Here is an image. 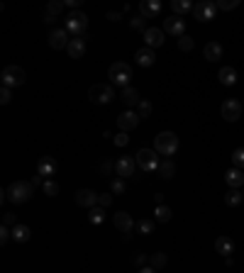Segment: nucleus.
Instances as JSON below:
<instances>
[{
    "label": "nucleus",
    "instance_id": "a19ab883",
    "mask_svg": "<svg viewBox=\"0 0 244 273\" xmlns=\"http://www.w3.org/2000/svg\"><path fill=\"white\" fill-rule=\"evenodd\" d=\"M137 115H139V117H147V115H152V103H149V100H142V103L137 105Z\"/></svg>",
    "mask_w": 244,
    "mask_h": 273
},
{
    "label": "nucleus",
    "instance_id": "c9c22d12",
    "mask_svg": "<svg viewBox=\"0 0 244 273\" xmlns=\"http://www.w3.org/2000/svg\"><path fill=\"white\" fill-rule=\"evenodd\" d=\"M154 225H156V220L144 217V220L137 222V232H139V234H152V232H154Z\"/></svg>",
    "mask_w": 244,
    "mask_h": 273
},
{
    "label": "nucleus",
    "instance_id": "09e8293b",
    "mask_svg": "<svg viewBox=\"0 0 244 273\" xmlns=\"http://www.w3.org/2000/svg\"><path fill=\"white\" fill-rule=\"evenodd\" d=\"M105 17H108V20H110V22H117V20H120V17H122V12H112V10H110V12H108V15H105Z\"/></svg>",
    "mask_w": 244,
    "mask_h": 273
},
{
    "label": "nucleus",
    "instance_id": "6ab92c4d",
    "mask_svg": "<svg viewBox=\"0 0 244 273\" xmlns=\"http://www.w3.org/2000/svg\"><path fill=\"white\" fill-rule=\"evenodd\" d=\"M161 12V2L159 0H142L139 2V15L144 17V20H152V17H156Z\"/></svg>",
    "mask_w": 244,
    "mask_h": 273
},
{
    "label": "nucleus",
    "instance_id": "de8ad7c7",
    "mask_svg": "<svg viewBox=\"0 0 244 273\" xmlns=\"http://www.w3.org/2000/svg\"><path fill=\"white\" fill-rule=\"evenodd\" d=\"M64 2H66V7H71V10H78L83 0H64Z\"/></svg>",
    "mask_w": 244,
    "mask_h": 273
},
{
    "label": "nucleus",
    "instance_id": "c85d7f7f",
    "mask_svg": "<svg viewBox=\"0 0 244 273\" xmlns=\"http://www.w3.org/2000/svg\"><path fill=\"white\" fill-rule=\"evenodd\" d=\"M242 203H244V193H240L237 188H230V190H227V195H225V205L237 208V205H242Z\"/></svg>",
    "mask_w": 244,
    "mask_h": 273
},
{
    "label": "nucleus",
    "instance_id": "e433bc0d",
    "mask_svg": "<svg viewBox=\"0 0 244 273\" xmlns=\"http://www.w3.org/2000/svg\"><path fill=\"white\" fill-rule=\"evenodd\" d=\"M42 190H44V195H49V198H56V195H59V183L49 178V181H44Z\"/></svg>",
    "mask_w": 244,
    "mask_h": 273
},
{
    "label": "nucleus",
    "instance_id": "ea45409f",
    "mask_svg": "<svg viewBox=\"0 0 244 273\" xmlns=\"http://www.w3.org/2000/svg\"><path fill=\"white\" fill-rule=\"evenodd\" d=\"M193 44H196V42H193V37H188V34H183V37L178 39V49H181V51H191Z\"/></svg>",
    "mask_w": 244,
    "mask_h": 273
},
{
    "label": "nucleus",
    "instance_id": "dca6fc26",
    "mask_svg": "<svg viewBox=\"0 0 244 273\" xmlns=\"http://www.w3.org/2000/svg\"><path fill=\"white\" fill-rule=\"evenodd\" d=\"M112 225H115V230H120L122 234H130V232L137 227V222L132 220L130 212H117V215H112Z\"/></svg>",
    "mask_w": 244,
    "mask_h": 273
},
{
    "label": "nucleus",
    "instance_id": "4c0bfd02",
    "mask_svg": "<svg viewBox=\"0 0 244 273\" xmlns=\"http://www.w3.org/2000/svg\"><path fill=\"white\" fill-rule=\"evenodd\" d=\"M127 142H130V132H117V134L112 137V144H115V147H120V149H122V147H127Z\"/></svg>",
    "mask_w": 244,
    "mask_h": 273
},
{
    "label": "nucleus",
    "instance_id": "b1692460",
    "mask_svg": "<svg viewBox=\"0 0 244 273\" xmlns=\"http://www.w3.org/2000/svg\"><path fill=\"white\" fill-rule=\"evenodd\" d=\"M203 54H205L208 61H220L222 59V44L220 42H208L205 49H203Z\"/></svg>",
    "mask_w": 244,
    "mask_h": 273
},
{
    "label": "nucleus",
    "instance_id": "412c9836",
    "mask_svg": "<svg viewBox=\"0 0 244 273\" xmlns=\"http://www.w3.org/2000/svg\"><path fill=\"white\" fill-rule=\"evenodd\" d=\"M120 100H122V103H125V105H127L130 110H134V107H137V105L142 103V98H139V90H137V88H132V85L122 90Z\"/></svg>",
    "mask_w": 244,
    "mask_h": 273
},
{
    "label": "nucleus",
    "instance_id": "6e6552de",
    "mask_svg": "<svg viewBox=\"0 0 244 273\" xmlns=\"http://www.w3.org/2000/svg\"><path fill=\"white\" fill-rule=\"evenodd\" d=\"M242 107H244V103L235 100V98H227V100L220 105V112H222V117H225L227 122H237V120L242 117Z\"/></svg>",
    "mask_w": 244,
    "mask_h": 273
},
{
    "label": "nucleus",
    "instance_id": "4468645a",
    "mask_svg": "<svg viewBox=\"0 0 244 273\" xmlns=\"http://www.w3.org/2000/svg\"><path fill=\"white\" fill-rule=\"evenodd\" d=\"M98 195H100V193H95V190H90V188H81V190H76V205L90 210V208L98 205Z\"/></svg>",
    "mask_w": 244,
    "mask_h": 273
},
{
    "label": "nucleus",
    "instance_id": "2f4dec72",
    "mask_svg": "<svg viewBox=\"0 0 244 273\" xmlns=\"http://www.w3.org/2000/svg\"><path fill=\"white\" fill-rule=\"evenodd\" d=\"M88 222H90V225H103V222H105V208H100V205L90 208V212H88Z\"/></svg>",
    "mask_w": 244,
    "mask_h": 273
},
{
    "label": "nucleus",
    "instance_id": "39448f33",
    "mask_svg": "<svg viewBox=\"0 0 244 273\" xmlns=\"http://www.w3.org/2000/svg\"><path fill=\"white\" fill-rule=\"evenodd\" d=\"M24 81H27V73H24V68H20V66H5V68L0 71V83H2V88L15 90V88L24 85Z\"/></svg>",
    "mask_w": 244,
    "mask_h": 273
},
{
    "label": "nucleus",
    "instance_id": "0eeeda50",
    "mask_svg": "<svg viewBox=\"0 0 244 273\" xmlns=\"http://www.w3.org/2000/svg\"><path fill=\"white\" fill-rule=\"evenodd\" d=\"M134 159H137V168H142L147 173H154L161 166V159H159V154L154 149H139Z\"/></svg>",
    "mask_w": 244,
    "mask_h": 273
},
{
    "label": "nucleus",
    "instance_id": "c03bdc74",
    "mask_svg": "<svg viewBox=\"0 0 244 273\" xmlns=\"http://www.w3.org/2000/svg\"><path fill=\"white\" fill-rule=\"evenodd\" d=\"M132 264H134L137 269H144V266H149V256H147V254H137V256L132 259Z\"/></svg>",
    "mask_w": 244,
    "mask_h": 273
},
{
    "label": "nucleus",
    "instance_id": "393cba45",
    "mask_svg": "<svg viewBox=\"0 0 244 273\" xmlns=\"http://www.w3.org/2000/svg\"><path fill=\"white\" fill-rule=\"evenodd\" d=\"M218 78H220L222 85H235V83H237V71H235L232 66H222V68L218 71Z\"/></svg>",
    "mask_w": 244,
    "mask_h": 273
},
{
    "label": "nucleus",
    "instance_id": "2eb2a0df",
    "mask_svg": "<svg viewBox=\"0 0 244 273\" xmlns=\"http://www.w3.org/2000/svg\"><path fill=\"white\" fill-rule=\"evenodd\" d=\"M142 37H144V46H149V49H159V46L164 44L166 32H164V29H159V27H149Z\"/></svg>",
    "mask_w": 244,
    "mask_h": 273
},
{
    "label": "nucleus",
    "instance_id": "1a4fd4ad",
    "mask_svg": "<svg viewBox=\"0 0 244 273\" xmlns=\"http://www.w3.org/2000/svg\"><path fill=\"white\" fill-rule=\"evenodd\" d=\"M193 15H196L198 22H210V20H215V15H218V5L210 2V0H203V2L193 5Z\"/></svg>",
    "mask_w": 244,
    "mask_h": 273
},
{
    "label": "nucleus",
    "instance_id": "f03ea898",
    "mask_svg": "<svg viewBox=\"0 0 244 273\" xmlns=\"http://www.w3.org/2000/svg\"><path fill=\"white\" fill-rule=\"evenodd\" d=\"M108 78H110V85L115 88H130V81H132V68L125 63V61H115L110 68H108Z\"/></svg>",
    "mask_w": 244,
    "mask_h": 273
},
{
    "label": "nucleus",
    "instance_id": "423d86ee",
    "mask_svg": "<svg viewBox=\"0 0 244 273\" xmlns=\"http://www.w3.org/2000/svg\"><path fill=\"white\" fill-rule=\"evenodd\" d=\"M88 98H90L95 105H108V103H112V98H115V88H112L110 83H93V85L88 88Z\"/></svg>",
    "mask_w": 244,
    "mask_h": 273
},
{
    "label": "nucleus",
    "instance_id": "c756f323",
    "mask_svg": "<svg viewBox=\"0 0 244 273\" xmlns=\"http://www.w3.org/2000/svg\"><path fill=\"white\" fill-rule=\"evenodd\" d=\"M171 217H174V212H171L169 205H156L154 208V220L156 222H171Z\"/></svg>",
    "mask_w": 244,
    "mask_h": 273
},
{
    "label": "nucleus",
    "instance_id": "aec40b11",
    "mask_svg": "<svg viewBox=\"0 0 244 273\" xmlns=\"http://www.w3.org/2000/svg\"><path fill=\"white\" fill-rule=\"evenodd\" d=\"M66 54L71 59H83V54H86V39L83 37H71V42L66 46Z\"/></svg>",
    "mask_w": 244,
    "mask_h": 273
},
{
    "label": "nucleus",
    "instance_id": "58836bf2",
    "mask_svg": "<svg viewBox=\"0 0 244 273\" xmlns=\"http://www.w3.org/2000/svg\"><path fill=\"white\" fill-rule=\"evenodd\" d=\"M230 159H232V164H235V168H244V149H235Z\"/></svg>",
    "mask_w": 244,
    "mask_h": 273
},
{
    "label": "nucleus",
    "instance_id": "a211bd4d",
    "mask_svg": "<svg viewBox=\"0 0 244 273\" xmlns=\"http://www.w3.org/2000/svg\"><path fill=\"white\" fill-rule=\"evenodd\" d=\"M56 168H59V166H56L54 156H42V159H39V164H37V173H39V176H44L46 181L56 173Z\"/></svg>",
    "mask_w": 244,
    "mask_h": 273
},
{
    "label": "nucleus",
    "instance_id": "9d476101",
    "mask_svg": "<svg viewBox=\"0 0 244 273\" xmlns=\"http://www.w3.org/2000/svg\"><path fill=\"white\" fill-rule=\"evenodd\" d=\"M166 34H171V37H183L186 34V20L183 17H178V15H169L166 20H164V27H161Z\"/></svg>",
    "mask_w": 244,
    "mask_h": 273
},
{
    "label": "nucleus",
    "instance_id": "f257e3e1",
    "mask_svg": "<svg viewBox=\"0 0 244 273\" xmlns=\"http://www.w3.org/2000/svg\"><path fill=\"white\" fill-rule=\"evenodd\" d=\"M5 193H7V200H10V203L24 205V203L34 195V186H32V181H15V183H10V186L5 188Z\"/></svg>",
    "mask_w": 244,
    "mask_h": 273
},
{
    "label": "nucleus",
    "instance_id": "7c9ffc66",
    "mask_svg": "<svg viewBox=\"0 0 244 273\" xmlns=\"http://www.w3.org/2000/svg\"><path fill=\"white\" fill-rule=\"evenodd\" d=\"M64 7H66V2H64V0H51V2L46 5V17L56 20V17L64 12Z\"/></svg>",
    "mask_w": 244,
    "mask_h": 273
},
{
    "label": "nucleus",
    "instance_id": "37998d69",
    "mask_svg": "<svg viewBox=\"0 0 244 273\" xmlns=\"http://www.w3.org/2000/svg\"><path fill=\"white\" fill-rule=\"evenodd\" d=\"M218 5V10H235L237 5H240V0H220V2H215Z\"/></svg>",
    "mask_w": 244,
    "mask_h": 273
},
{
    "label": "nucleus",
    "instance_id": "f8f14e48",
    "mask_svg": "<svg viewBox=\"0 0 244 273\" xmlns=\"http://www.w3.org/2000/svg\"><path fill=\"white\" fill-rule=\"evenodd\" d=\"M134 171H137V159H132V156H120L117 161H115V173L120 176V178H132L134 176Z\"/></svg>",
    "mask_w": 244,
    "mask_h": 273
},
{
    "label": "nucleus",
    "instance_id": "49530a36",
    "mask_svg": "<svg viewBox=\"0 0 244 273\" xmlns=\"http://www.w3.org/2000/svg\"><path fill=\"white\" fill-rule=\"evenodd\" d=\"M2 225L12 230V227H15V225H20V222L15 220V215H12V212H5V215H2Z\"/></svg>",
    "mask_w": 244,
    "mask_h": 273
},
{
    "label": "nucleus",
    "instance_id": "864d4df0",
    "mask_svg": "<svg viewBox=\"0 0 244 273\" xmlns=\"http://www.w3.org/2000/svg\"><path fill=\"white\" fill-rule=\"evenodd\" d=\"M225 266H235V259L232 256H225Z\"/></svg>",
    "mask_w": 244,
    "mask_h": 273
},
{
    "label": "nucleus",
    "instance_id": "8fccbe9b",
    "mask_svg": "<svg viewBox=\"0 0 244 273\" xmlns=\"http://www.w3.org/2000/svg\"><path fill=\"white\" fill-rule=\"evenodd\" d=\"M112 168H115V166H112V164H110V161H105V164H100V171H103V173H105V176H108V173H110V171H112Z\"/></svg>",
    "mask_w": 244,
    "mask_h": 273
},
{
    "label": "nucleus",
    "instance_id": "ddd939ff",
    "mask_svg": "<svg viewBox=\"0 0 244 273\" xmlns=\"http://www.w3.org/2000/svg\"><path fill=\"white\" fill-rule=\"evenodd\" d=\"M139 122H142V117L137 115V110H125V112L117 117V129H120V132H132V129H137Z\"/></svg>",
    "mask_w": 244,
    "mask_h": 273
},
{
    "label": "nucleus",
    "instance_id": "a18cd8bd",
    "mask_svg": "<svg viewBox=\"0 0 244 273\" xmlns=\"http://www.w3.org/2000/svg\"><path fill=\"white\" fill-rule=\"evenodd\" d=\"M10 100H12V90L10 88H0V103L2 105H10Z\"/></svg>",
    "mask_w": 244,
    "mask_h": 273
},
{
    "label": "nucleus",
    "instance_id": "79ce46f5",
    "mask_svg": "<svg viewBox=\"0 0 244 273\" xmlns=\"http://www.w3.org/2000/svg\"><path fill=\"white\" fill-rule=\"evenodd\" d=\"M112 198H115L112 193H100V195H98V205H100V208H110V205H112Z\"/></svg>",
    "mask_w": 244,
    "mask_h": 273
},
{
    "label": "nucleus",
    "instance_id": "603ef678",
    "mask_svg": "<svg viewBox=\"0 0 244 273\" xmlns=\"http://www.w3.org/2000/svg\"><path fill=\"white\" fill-rule=\"evenodd\" d=\"M137 273H156V271H154L152 266H144V269H139V271H137Z\"/></svg>",
    "mask_w": 244,
    "mask_h": 273
},
{
    "label": "nucleus",
    "instance_id": "cd10ccee",
    "mask_svg": "<svg viewBox=\"0 0 244 273\" xmlns=\"http://www.w3.org/2000/svg\"><path fill=\"white\" fill-rule=\"evenodd\" d=\"M159 176L161 178H174L176 176V164L171 161V159H161V166H159Z\"/></svg>",
    "mask_w": 244,
    "mask_h": 273
},
{
    "label": "nucleus",
    "instance_id": "20e7f679",
    "mask_svg": "<svg viewBox=\"0 0 244 273\" xmlns=\"http://www.w3.org/2000/svg\"><path fill=\"white\" fill-rule=\"evenodd\" d=\"M64 29L71 37H83V32L88 29V15L81 12V10H71L64 20Z\"/></svg>",
    "mask_w": 244,
    "mask_h": 273
},
{
    "label": "nucleus",
    "instance_id": "5701e85b",
    "mask_svg": "<svg viewBox=\"0 0 244 273\" xmlns=\"http://www.w3.org/2000/svg\"><path fill=\"white\" fill-rule=\"evenodd\" d=\"M225 181H227V186L230 188H242L244 186V173L242 168H227V173H225Z\"/></svg>",
    "mask_w": 244,
    "mask_h": 273
},
{
    "label": "nucleus",
    "instance_id": "9b49d317",
    "mask_svg": "<svg viewBox=\"0 0 244 273\" xmlns=\"http://www.w3.org/2000/svg\"><path fill=\"white\" fill-rule=\"evenodd\" d=\"M68 42H71V34H68L64 27H54V29L49 32V46H51L54 51L66 49V46H68Z\"/></svg>",
    "mask_w": 244,
    "mask_h": 273
},
{
    "label": "nucleus",
    "instance_id": "3c124183",
    "mask_svg": "<svg viewBox=\"0 0 244 273\" xmlns=\"http://www.w3.org/2000/svg\"><path fill=\"white\" fill-rule=\"evenodd\" d=\"M154 203H156V205H164V193H156V195H154Z\"/></svg>",
    "mask_w": 244,
    "mask_h": 273
},
{
    "label": "nucleus",
    "instance_id": "f704fd0d",
    "mask_svg": "<svg viewBox=\"0 0 244 273\" xmlns=\"http://www.w3.org/2000/svg\"><path fill=\"white\" fill-rule=\"evenodd\" d=\"M125 190H127L125 178H120V176H117V178H112V181H110V193H112V195H122Z\"/></svg>",
    "mask_w": 244,
    "mask_h": 273
},
{
    "label": "nucleus",
    "instance_id": "7ed1b4c3",
    "mask_svg": "<svg viewBox=\"0 0 244 273\" xmlns=\"http://www.w3.org/2000/svg\"><path fill=\"white\" fill-rule=\"evenodd\" d=\"M178 137L174 134V132H159L156 134V139H154V151L159 154V156H174L176 151H178Z\"/></svg>",
    "mask_w": 244,
    "mask_h": 273
},
{
    "label": "nucleus",
    "instance_id": "4be33fe9",
    "mask_svg": "<svg viewBox=\"0 0 244 273\" xmlns=\"http://www.w3.org/2000/svg\"><path fill=\"white\" fill-rule=\"evenodd\" d=\"M32 239V230L27 225H15L12 227V242L15 244H27Z\"/></svg>",
    "mask_w": 244,
    "mask_h": 273
},
{
    "label": "nucleus",
    "instance_id": "72a5a7b5",
    "mask_svg": "<svg viewBox=\"0 0 244 273\" xmlns=\"http://www.w3.org/2000/svg\"><path fill=\"white\" fill-rule=\"evenodd\" d=\"M130 27H132V29H137V32H142V34L149 29V27H147V20H144L139 12H137V15H132V20H130Z\"/></svg>",
    "mask_w": 244,
    "mask_h": 273
},
{
    "label": "nucleus",
    "instance_id": "a878e982",
    "mask_svg": "<svg viewBox=\"0 0 244 273\" xmlns=\"http://www.w3.org/2000/svg\"><path fill=\"white\" fill-rule=\"evenodd\" d=\"M215 252L222 254V256H230V254L235 252V242H232L230 237H218V239H215Z\"/></svg>",
    "mask_w": 244,
    "mask_h": 273
},
{
    "label": "nucleus",
    "instance_id": "f3484780",
    "mask_svg": "<svg viewBox=\"0 0 244 273\" xmlns=\"http://www.w3.org/2000/svg\"><path fill=\"white\" fill-rule=\"evenodd\" d=\"M154 61H156V54H154V49H149V46H142V49H137V51H134V63H137V66H142V68H149V66H154Z\"/></svg>",
    "mask_w": 244,
    "mask_h": 273
},
{
    "label": "nucleus",
    "instance_id": "bb28decb",
    "mask_svg": "<svg viewBox=\"0 0 244 273\" xmlns=\"http://www.w3.org/2000/svg\"><path fill=\"white\" fill-rule=\"evenodd\" d=\"M191 10H193L191 0H171V12H174V15L183 17V15H186V12H191Z\"/></svg>",
    "mask_w": 244,
    "mask_h": 273
},
{
    "label": "nucleus",
    "instance_id": "473e14b6",
    "mask_svg": "<svg viewBox=\"0 0 244 273\" xmlns=\"http://www.w3.org/2000/svg\"><path fill=\"white\" fill-rule=\"evenodd\" d=\"M149 266H152L154 271L164 269V266H166V254H164V252H156V254H152V256H149Z\"/></svg>",
    "mask_w": 244,
    "mask_h": 273
}]
</instances>
